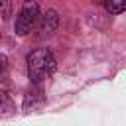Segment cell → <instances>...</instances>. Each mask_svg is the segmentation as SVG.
I'll list each match as a JSON object with an SVG mask.
<instances>
[{"label": "cell", "instance_id": "obj_4", "mask_svg": "<svg viewBox=\"0 0 126 126\" xmlns=\"http://www.w3.org/2000/svg\"><path fill=\"white\" fill-rule=\"evenodd\" d=\"M41 102H43V98H41V93H39V87H37V89L30 91V93L24 96V110H26V112L37 110V108L41 106Z\"/></svg>", "mask_w": 126, "mask_h": 126}, {"label": "cell", "instance_id": "obj_1", "mask_svg": "<svg viewBox=\"0 0 126 126\" xmlns=\"http://www.w3.org/2000/svg\"><path fill=\"white\" fill-rule=\"evenodd\" d=\"M55 67H57L55 55L47 47L33 49L28 55V73H30V79L35 87H39L45 79H49L55 73Z\"/></svg>", "mask_w": 126, "mask_h": 126}, {"label": "cell", "instance_id": "obj_7", "mask_svg": "<svg viewBox=\"0 0 126 126\" xmlns=\"http://www.w3.org/2000/svg\"><path fill=\"white\" fill-rule=\"evenodd\" d=\"M104 8H106L110 14H122V12L126 10V6H124L122 2H118V4H116V2H106Z\"/></svg>", "mask_w": 126, "mask_h": 126}, {"label": "cell", "instance_id": "obj_3", "mask_svg": "<svg viewBox=\"0 0 126 126\" xmlns=\"http://www.w3.org/2000/svg\"><path fill=\"white\" fill-rule=\"evenodd\" d=\"M57 26H59V14H57V10H53V8L45 10V12L37 18V28H39V33H41V35H51V33L57 30Z\"/></svg>", "mask_w": 126, "mask_h": 126}, {"label": "cell", "instance_id": "obj_2", "mask_svg": "<svg viewBox=\"0 0 126 126\" xmlns=\"http://www.w3.org/2000/svg\"><path fill=\"white\" fill-rule=\"evenodd\" d=\"M37 18H39V4L37 2H24V6L20 8V12L16 16V24H14L16 33L18 35H28L35 28Z\"/></svg>", "mask_w": 126, "mask_h": 126}, {"label": "cell", "instance_id": "obj_6", "mask_svg": "<svg viewBox=\"0 0 126 126\" xmlns=\"http://www.w3.org/2000/svg\"><path fill=\"white\" fill-rule=\"evenodd\" d=\"M8 57L0 53V83H6L8 81Z\"/></svg>", "mask_w": 126, "mask_h": 126}, {"label": "cell", "instance_id": "obj_5", "mask_svg": "<svg viewBox=\"0 0 126 126\" xmlns=\"http://www.w3.org/2000/svg\"><path fill=\"white\" fill-rule=\"evenodd\" d=\"M14 110H16V106H14L12 98H10L6 93L0 91V116H10Z\"/></svg>", "mask_w": 126, "mask_h": 126}, {"label": "cell", "instance_id": "obj_8", "mask_svg": "<svg viewBox=\"0 0 126 126\" xmlns=\"http://www.w3.org/2000/svg\"><path fill=\"white\" fill-rule=\"evenodd\" d=\"M10 14H12V4L10 2H0V16L8 18Z\"/></svg>", "mask_w": 126, "mask_h": 126}]
</instances>
